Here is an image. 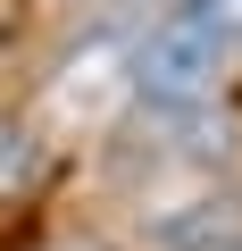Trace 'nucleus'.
<instances>
[{
  "instance_id": "nucleus-1",
  "label": "nucleus",
  "mask_w": 242,
  "mask_h": 251,
  "mask_svg": "<svg viewBox=\"0 0 242 251\" xmlns=\"http://www.w3.org/2000/svg\"><path fill=\"white\" fill-rule=\"evenodd\" d=\"M134 75H142V92H151V100L192 109V100H200V92L225 75V34H209L192 9H176V17H159V34L142 42Z\"/></svg>"
},
{
  "instance_id": "nucleus-2",
  "label": "nucleus",
  "mask_w": 242,
  "mask_h": 251,
  "mask_svg": "<svg viewBox=\"0 0 242 251\" xmlns=\"http://www.w3.org/2000/svg\"><path fill=\"white\" fill-rule=\"evenodd\" d=\"M34 176H42V143H34V126L0 109V201L34 193Z\"/></svg>"
},
{
  "instance_id": "nucleus-3",
  "label": "nucleus",
  "mask_w": 242,
  "mask_h": 251,
  "mask_svg": "<svg viewBox=\"0 0 242 251\" xmlns=\"http://www.w3.org/2000/svg\"><path fill=\"white\" fill-rule=\"evenodd\" d=\"M192 17H200L209 34H225V42H242V0H192Z\"/></svg>"
},
{
  "instance_id": "nucleus-4",
  "label": "nucleus",
  "mask_w": 242,
  "mask_h": 251,
  "mask_svg": "<svg viewBox=\"0 0 242 251\" xmlns=\"http://www.w3.org/2000/svg\"><path fill=\"white\" fill-rule=\"evenodd\" d=\"M151 9H167V17H176V9H192V0H151Z\"/></svg>"
}]
</instances>
